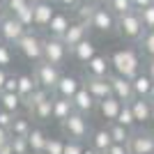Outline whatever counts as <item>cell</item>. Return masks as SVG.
Returning a JSON list of instances; mask_svg holds the SVG:
<instances>
[{
	"mask_svg": "<svg viewBox=\"0 0 154 154\" xmlns=\"http://www.w3.org/2000/svg\"><path fill=\"white\" fill-rule=\"evenodd\" d=\"M131 2H134V9H136V12H140V9L149 7V5L154 2V0H131Z\"/></svg>",
	"mask_w": 154,
	"mask_h": 154,
	"instance_id": "45",
	"label": "cell"
},
{
	"mask_svg": "<svg viewBox=\"0 0 154 154\" xmlns=\"http://www.w3.org/2000/svg\"><path fill=\"white\" fill-rule=\"evenodd\" d=\"M0 154H14V149H12V138H9V143L0 145Z\"/></svg>",
	"mask_w": 154,
	"mask_h": 154,
	"instance_id": "49",
	"label": "cell"
},
{
	"mask_svg": "<svg viewBox=\"0 0 154 154\" xmlns=\"http://www.w3.org/2000/svg\"><path fill=\"white\" fill-rule=\"evenodd\" d=\"M14 122V113H9V110H5V108H0V127H5V129H9V124Z\"/></svg>",
	"mask_w": 154,
	"mask_h": 154,
	"instance_id": "41",
	"label": "cell"
},
{
	"mask_svg": "<svg viewBox=\"0 0 154 154\" xmlns=\"http://www.w3.org/2000/svg\"><path fill=\"white\" fill-rule=\"evenodd\" d=\"M16 78H19V94H21V99H26L28 94H30L35 88H39V83H37V78H35V74H28V71H23V74H16Z\"/></svg>",
	"mask_w": 154,
	"mask_h": 154,
	"instance_id": "28",
	"label": "cell"
},
{
	"mask_svg": "<svg viewBox=\"0 0 154 154\" xmlns=\"http://www.w3.org/2000/svg\"><path fill=\"white\" fill-rule=\"evenodd\" d=\"M106 7H108L115 16H122V14L134 9V2H131V0H106Z\"/></svg>",
	"mask_w": 154,
	"mask_h": 154,
	"instance_id": "33",
	"label": "cell"
},
{
	"mask_svg": "<svg viewBox=\"0 0 154 154\" xmlns=\"http://www.w3.org/2000/svg\"><path fill=\"white\" fill-rule=\"evenodd\" d=\"M145 74L154 81V58H147V62H145Z\"/></svg>",
	"mask_w": 154,
	"mask_h": 154,
	"instance_id": "46",
	"label": "cell"
},
{
	"mask_svg": "<svg viewBox=\"0 0 154 154\" xmlns=\"http://www.w3.org/2000/svg\"><path fill=\"white\" fill-rule=\"evenodd\" d=\"M131 103V110H134V117H136V124H145V122H152V101L149 99H143V97H136Z\"/></svg>",
	"mask_w": 154,
	"mask_h": 154,
	"instance_id": "19",
	"label": "cell"
},
{
	"mask_svg": "<svg viewBox=\"0 0 154 154\" xmlns=\"http://www.w3.org/2000/svg\"><path fill=\"white\" fill-rule=\"evenodd\" d=\"M97 7H99V2H92V0H83V2L76 7V19L90 26V21H92V16H94Z\"/></svg>",
	"mask_w": 154,
	"mask_h": 154,
	"instance_id": "30",
	"label": "cell"
},
{
	"mask_svg": "<svg viewBox=\"0 0 154 154\" xmlns=\"http://www.w3.org/2000/svg\"><path fill=\"white\" fill-rule=\"evenodd\" d=\"M83 140H64V152L62 154H83Z\"/></svg>",
	"mask_w": 154,
	"mask_h": 154,
	"instance_id": "40",
	"label": "cell"
},
{
	"mask_svg": "<svg viewBox=\"0 0 154 154\" xmlns=\"http://www.w3.org/2000/svg\"><path fill=\"white\" fill-rule=\"evenodd\" d=\"M85 88L92 92L97 101H101L106 97H113V88H110L108 76H88L85 78Z\"/></svg>",
	"mask_w": 154,
	"mask_h": 154,
	"instance_id": "11",
	"label": "cell"
},
{
	"mask_svg": "<svg viewBox=\"0 0 154 154\" xmlns=\"http://www.w3.org/2000/svg\"><path fill=\"white\" fill-rule=\"evenodd\" d=\"M7 14V7H5V0H0V19Z\"/></svg>",
	"mask_w": 154,
	"mask_h": 154,
	"instance_id": "51",
	"label": "cell"
},
{
	"mask_svg": "<svg viewBox=\"0 0 154 154\" xmlns=\"http://www.w3.org/2000/svg\"><path fill=\"white\" fill-rule=\"evenodd\" d=\"M32 2H53V0H32Z\"/></svg>",
	"mask_w": 154,
	"mask_h": 154,
	"instance_id": "53",
	"label": "cell"
},
{
	"mask_svg": "<svg viewBox=\"0 0 154 154\" xmlns=\"http://www.w3.org/2000/svg\"><path fill=\"white\" fill-rule=\"evenodd\" d=\"M74 113V101L71 99H64V97H53V120L62 124L67 117Z\"/></svg>",
	"mask_w": 154,
	"mask_h": 154,
	"instance_id": "21",
	"label": "cell"
},
{
	"mask_svg": "<svg viewBox=\"0 0 154 154\" xmlns=\"http://www.w3.org/2000/svg\"><path fill=\"white\" fill-rule=\"evenodd\" d=\"M32 5V0H5V7H7V12L9 14H21L23 9H28V7Z\"/></svg>",
	"mask_w": 154,
	"mask_h": 154,
	"instance_id": "36",
	"label": "cell"
},
{
	"mask_svg": "<svg viewBox=\"0 0 154 154\" xmlns=\"http://www.w3.org/2000/svg\"><path fill=\"white\" fill-rule=\"evenodd\" d=\"M106 129H108V134H110V138H113V143L129 145V138H131V129H127L124 124H120V122H108V124H106Z\"/></svg>",
	"mask_w": 154,
	"mask_h": 154,
	"instance_id": "26",
	"label": "cell"
},
{
	"mask_svg": "<svg viewBox=\"0 0 154 154\" xmlns=\"http://www.w3.org/2000/svg\"><path fill=\"white\" fill-rule=\"evenodd\" d=\"M14 48L32 64H37V62L44 60V37H39L35 30H26V35L16 42Z\"/></svg>",
	"mask_w": 154,
	"mask_h": 154,
	"instance_id": "2",
	"label": "cell"
},
{
	"mask_svg": "<svg viewBox=\"0 0 154 154\" xmlns=\"http://www.w3.org/2000/svg\"><path fill=\"white\" fill-rule=\"evenodd\" d=\"M46 131L42 127H32L30 134H28V145H30V152L44 154V145H46Z\"/></svg>",
	"mask_w": 154,
	"mask_h": 154,
	"instance_id": "25",
	"label": "cell"
},
{
	"mask_svg": "<svg viewBox=\"0 0 154 154\" xmlns=\"http://www.w3.org/2000/svg\"><path fill=\"white\" fill-rule=\"evenodd\" d=\"M69 55L76 60V62L88 64V62L97 55V44L88 37V39H83V42H78L76 46H71V48H69Z\"/></svg>",
	"mask_w": 154,
	"mask_h": 154,
	"instance_id": "16",
	"label": "cell"
},
{
	"mask_svg": "<svg viewBox=\"0 0 154 154\" xmlns=\"http://www.w3.org/2000/svg\"><path fill=\"white\" fill-rule=\"evenodd\" d=\"M152 124H154V101H152Z\"/></svg>",
	"mask_w": 154,
	"mask_h": 154,
	"instance_id": "54",
	"label": "cell"
},
{
	"mask_svg": "<svg viewBox=\"0 0 154 154\" xmlns=\"http://www.w3.org/2000/svg\"><path fill=\"white\" fill-rule=\"evenodd\" d=\"M30 129L32 124L26 115H14V122L9 124V136H28Z\"/></svg>",
	"mask_w": 154,
	"mask_h": 154,
	"instance_id": "31",
	"label": "cell"
},
{
	"mask_svg": "<svg viewBox=\"0 0 154 154\" xmlns=\"http://www.w3.org/2000/svg\"><path fill=\"white\" fill-rule=\"evenodd\" d=\"M55 2H58L62 9H76V7L81 5L83 0H55Z\"/></svg>",
	"mask_w": 154,
	"mask_h": 154,
	"instance_id": "44",
	"label": "cell"
},
{
	"mask_svg": "<svg viewBox=\"0 0 154 154\" xmlns=\"http://www.w3.org/2000/svg\"><path fill=\"white\" fill-rule=\"evenodd\" d=\"M131 154H154V131L149 129H134L129 138Z\"/></svg>",
	"mask_w": 154,
	"mask_h": 154,
	"instance_id": "9",
	"label": "cell"
},
{
	"mask_svg": "<svg viewBox=\"0 0 154 154\" xmlns=\"http://www.w3.org/2000/svg\"><path fill=\"white\" fill-rule=\"evenodd\" d=\"M120 106H122L120 99H115V97H106V99H101V101L97 103V110H99L101 120H106V124H108V122H115V120H117Z\"/></svg>",
	"mask_w": 154,
	"mask_h": 154,
	"instance_id": "17",
	"label": "cell"
},
{
	"mask_svg": "<svg viewBox=\"0 0 154 154\" xmlns=\"http://www.w3.org/2000/svg\"><path fill=\"white\" fill-rule=\"evenodd\" d=\"M0 108L9 110L14 115H19V110L23 108V99H21L19 92H0Z\"/></svg>",
	"mask_w": 154,
	"mask_h": 154,
	"instance_id": "23",
	"label": "cell"
},
{
	"mask_svg": "<svg viewBox=\"0 0 154 154\" xmlns=\"http://www.w3.org/2000/svg\"><path fill=\"white\" fill-rule=\"evenodd\" d=\"M5 92H16L19 90V78L14 76V74H9L7 76V81H5V88H2Z\"/></svg>",
	"mask_w": 154,
	"mask_h": 154,
	"instance_id": "42",
	"label": "cell"
},
{
	"mask_svg": "<svg viewBox=\"0 0 154 154\" xmlns=\"http://www.w3.org/2000/svg\"><path fill=\"white\" fill-rule=\"evenodd\" d=\"M30 113H32V117H35L37 122H51L53 120V97L44 99V101L39 103V106H35Z\"/></svg>",
	"mask_w": 154,
	"mask_h": 154,
	"instance_id": "27",
	"label": "cell"
},
{
	"mask_svg": "<svg viewBox=\"0 0 154 154\" xmlns=\"http://www.w3.org/2000/svg\"><path fill=\"white\" fill-rule=\"evenodd\" d=\"M71 101H74V110H78V113H83V115H88V117L94 113L97 103H99L94 97H92V92L85 88V83H83V88L74 94V99H71Z\"/></svg>",
	"mask_w": 154,
	"mask_h": 154,
	"instance_id": "13",
	"label": "cell"
},
{
	"mask_svg": "<svg viewBox=\"0 0 154 154\" xmlns=\"http://www.w3.org/2000/svg\"><path fill=\"white\" fill-rule=\"evenodd\" d=\"M81 88H83V83H81L78 76H74V74H62L58 85H55V94L64 97V99H74V94H76Z\"/></svg>",
	"mask_w": 154,
	"mask_h": 154,
	"instance_id": "15",
	"label": "cell"
},
{
	"mask_svg": "<svg viewBox=\"0 0 154 154\" xmlns=\"http://www.w3.org/2000/svg\"><path fill=\"white\" fill-rule=\"evenodd\" d=\"M140 51L145 53V58H154V30H145L143 37L138 39Z\"/></svg>",
	"mask_w": 154,
	"mask_h": 154,
	"instance_id": "34",
	"label": "cell"
},
{
	"mask_svg": "<svg viewBox=\"0 0 154 154\" xmlns=\"http://www.w3.org/2000/svg\"><path fill=\"white\" fill-rule=\"evenodd\" d=\"M143 32H145V26H143V19L136 9L117 16V35L124 42H138L143 37Z\"/></svg>",
	"mask_w": 154,
	"mask_h": 154,
	"instance_id": "3",
	"label": "cell"
},
{
	"mask_svg": "<svg viewBox=\"0 0 154 154\" xmlns=\"http://www.w3.org/2000/svg\"><path fill=\"white\" fill-rule=\"evenodd\" d=\"M85 74H88V76H108L110 74V58L97 53L94 58L85 64Z\"/></svg>",
	"mask_w": 154,
	"mask_h": 154,
	"instance_id": "20",
	"label": "cell"
},
{
	"mask_svg": "<svg viewBox=\"0 0 154 154\" xmlns=\"http://www.w3.org/2000/svg\"><path fill=\"white\" fill-rule=\"evenodd\" d=\"M32 74H35V78H37V83L42 88H46V90H51V92H55V85H58L60 76H62L58 64H51V62H46V60L35 64Z\"/></svg>",
	"mask_w": 154,
	"mask_h": 154,
	"instance_id": "6",
	"label": "cell"
},
{
	"mask_svg": "<svg viewBox=\"0 0 154 154\" xmlns=\"http://www.w3.org/2000/svg\"><path fill=\"white\" fill-rule=\"evenodd\" d=\"M48 97H53V92H51V90H46V88H42V85H39V88H35V90H32L30 94H28L26 99H23V106H26L28 110H32L35 106H39V103L44 101V99H48Z\"/></svg>",
	"mask_w": 154,
	"mask_h": 154,
	"instance_id": "29",
	"label": "cell"
},
{
	"mask_svg": "<svg viewBox=\"0 0 154 154\" xmlns=\"http://www.w3.org/2000/svg\"><path fill=\"white\" fill-rule=\"evenodd\" d=\"M131 85H134V94L136 97H143V99H149V92H152V85L154 81L145 74V71H140L136 78H131Z\"/></svg>",
	"mask_w": 154,
	"mask_h": 154,
	"instance_id": "24",
	"label": "cell"
},
{
	"mask_svg": "<svg viewBox=\"0 0 154 154\" xmlns=\"http://www.w3.org/2000/svg\"><path fill=\"white\" fill-rule=\"evenodd\" d=\"M92 28L88 26V23H83V21H71V26L67 28V32L62 35V42L67 44V48H71V46H76L78 42H83V39H88V35H90Z\"/></svg>",
	"mask_w": 154,
	"mask_h": 154,
	"instance_id": "12",
	"label": "cell"
},
{
	"mask_svg": "<svg viewBox=\"0 0 154 154\" xmlns=\"http://www.w3.org/2000/svg\"><path fill=\"white\" fill-rule=\"evenodd\" d=\"M7 76H9V71L5 69V67H0V92H2V88H5V81Z\"/></svg>",
	"mask_w": 154,
	"mask_h": 154,
	"instance_id": "48",
	"label": "cell"
},
{
	"mask_svg": "<svg viewBox=\"0 0 154 154\" xmlns=\"http://www.w3.org/2000/svg\"><path fill=\"white\" fill-rule=\"evenodd\" d=\"M83 154H99V152H97L92 145H85V147H83Z\"/></svg>",
	"mask_w": 154,
	"mask_h": 154,
	"instance_id": "50",
	"label": "cell"
},
{
	"mask_svg": "<svg viewBox=\"0 0 154 154\" xmlns=\"http://www.w3.org/2000/svg\"><path fill=\"white\" fill-rule=\"evenodd\" d=\"M149 101H154V85H152V92H149Z\"/></svg>",
	"mask_w": 154,
	"mask_h": 154,
	"instance_id": "52",
	"label": "cell"
},
{
	"mask_svg": "<svg viewBox=\"0 0 154 154\" xmlns=\"http://www.w3.org/2000/svg\"><path fill=\"white\" fill-rule=\"evenodd\" d=\"M28 154H37V152H28Z\"/></svg>",
	"mask_w": 154,
	"mask_h": 154,
	"instance_id": "56",
	"label": "cell"
},
{
	"mask_svg": "<svg viewBox=\"0 0 154 154\" xmlns=\"http://www.w3.org/2000/svg\"><path fill=\"white\" fill-rule=\"evenodd\" d=\"M69 26H71V16L67 12L55 9V14H53V19H51V23H48V28H46V32H48L51 37H60L62 39V35L67 32Z\"/></svg>",
	"mask_w": 154,
	"mask_h": 154,
	"instance_id": "18",
	"label": "cell"
},
{
	"mask_svg": "<svg viewBox=\"0 0 154 154\" xmlns=\"http://www.w3.org/2000/svg\"><path fill=\"white\" fill-rule=\"evenodd\" d=\"M90 28L97 30L99 35H115L117 32V16L106 5H99L92 21H90Z\"/></svg>",
	"mask_w": 154,
	"mask_h": 154,
	"instance_id": "7",
	"label": "cell"
},
{
	"mask_svg": "<svg viewBox=\"0 0 154 154\" xmlns=\"http://www.w3.org/2000/svg\"><path fill=\"white\" fill-rule=\"evenodd\" d=\"M99 154H106V152H99Z\"/></svg>",
	"mask_w": 154,
	"mask_h": 154,
	"instance_id": "57",
	"label": "cell"
},
{
	"mask_svg": "<svg viewBox=\"0 0 154 154\" xmlns=\"http://www.w3.org/2000/svg\"><path fill=\"white\" fill-rule=\"evenodd\" d=\"M92 2H106V0H92Z\"/></svg>",
	"mask_w": 154,
	"mask_h": 154,
	"instance_id": "55",
	"label": "cell"
},
{
	"mask_svg": "<svg viewBox=\"0 0 154 154\" xmlns=\"http://www.w3.org/2000/svg\"><path fill=\"white\" fill-rule=\"evenodd\" d=\"M67 58H69V48H67V44H64L60 37H48L44 39V60L51 64H58V67H62L64 62H67Z\"/></svg>",
	"mask_w": 154,
	"mask_h": 154,
	"instance_id": "8",
	"label": "cell"
},
{
	"mask_svg": "<svg viewBox=\"0 0 154 154\" xmlns=\"http://www.w3.org/2000/svg\"><path fill=\"white\" fill-rule=\"evenodd\" d=\"M106 154H131L129 152V145H120V143H113L108 147V152Z\"/></svg>",
	"mask_w": 154,
	"mask_h": 154,
	"instance_id": "43",
	"label": "cell"
},
{
	"mask_svg": "<svg viewBox=\"0 0 154 154\" xmlns=\"http://www.w3.org/2000/svg\"><path fill=\"white\" fill-rule=\"evenodd\" d=\"M64 152V140L62 138H46L44 154H62Z\"/></svg>",
	"mask_w": 154,
	"mask_h": 154,
	"instance_id": "37",
	"label": "cell"
},
{
	"mask_svg": "<svg viewBox=\"0 0 154 154\" xmlns=\"http://www.w3.org/2000/svg\"><path fill=\"white\" fill-rule=\"evenodd\" d=\"M26 30L28 28L9 12L0 19V42H5V44H9V46H16V42L26 35Z\"/></svg>",
	"mask_w": 154,
	"mask_h": 154,
	"instance_id": "5",
	"label": "cell"
},
{
	"mask_svg": "<svg viewBox=\"0 0 154 154\" xmlns=\"http://www.w3.org/2000/svg\"><path fill=\"white\" fill-rule=\"evenodd\" d=\"M12 149H14V154H28L30 152L28 136H12Z\"/></svg>",
	"mask_w": 154,
	"mask_h": 154,
	"instance_id": "38",
	"label": "cell"
},
{
	"mask_svg": "<svg viewBox=\"0 0 154 154\" xmlns=\"http://www.w3.org/2000/svg\"><path fill=\"white\" fill-rule=\"evenodd\" d=\"M12 64H14V51H12V46L5 44V42H0V67L9 69Z\"/></svg>",
	"mask_w": 154,
	"mask_h": 154,
	"instance_id": "35",
	"label": "cell"
},
{
	"mask_svg": "<svg viewBox=\"0 0 154 154\" xmlns=\"http://www.w3.org/2000/svg\"><path fill=\"white\" fill-rule=\"evenodd\" d=\"M9 129H5V127H0V145H5V143H9Z\"/></svg>",
	"mask_w": 154,
	"mask_h": 154,
	"instance_id": "47",
	"label": "cell"
},
{
	"mask_svg": "<svg viewBox=\"0 0 154 154\" xmlns=\"http://www.w3.org/2000/svg\"><path fill=\"white\" fill-rule=\"evenodd\" d=\"M115 122L124 124V127L131 129V131L138 127V124H136V117H134V110H131V103H129V101H124L122 106H120V113H117V120H115Z\"/></svg>",
	"mask_w": 154,
	"mask_h": 154,
	"instance_id": "32",
	"label": "cell"
},
{
	"mask_svg": "<svg viewBox=\"0 0 154 154\" xmlns=\"http://www.w3.org/2000/svg\"><path fill=\"white\" fill-rule=\"evenodd\" d=\"M108 81H110V88H113V97L115 99H120V101H134L136 94H134V85H131V81L124 76H120V74H108Z\"/></svg>",
	"mask_w": 154,
	"mask_h": 154,
	"instance_id": "10",
	"label": "cell"
},
{
	"mask_svg": "<svg viewBox=\"0 0 154 154\" xmlns=\"http://www.w3.org/2000/svg\"><path fill=\"white\" fill-rule=\"evenodd\" d=\"M53 14H55V7L53 2H32V16H35V23L32 26L37 30H46L48 23H51Z\"/></svg>",
	"mask_w": 154,
	"mask_h": 154,
	"instance_id": "14",
	"label": "cell"
},
{
	"mask_svg": "<svg viewBox=\"0 0 154 154\" xmlns=\"http://www.w3.org/2000/svg\"><path fill=\"white\" fill-rule=\"evenodd\" d=\"M110 69L124 78H136L140 74V58L134 48H117L110 55Z\"/></svg>",
	"mask_w": 154,
	"mask_h": 154,
	"instance_id": "1",
	"label": "cell"
},
{
	"mask_svg": "<svg viewBox=\"0 0 154 154\" xmlns=\"http://www.w3.org/2000/svg\"><path fill=\"white\" fill-rule=\"evenodd\" d=\"M90 145L97 149V152H108V147L113 145V138H110L108 129H94L90 134Z\"/></svg>",
	"mask_w": 154,
	"mask_h": 154,
	"instance_id": "22",
	"label": "cell"
},
{
	"mask_svg": "<svg viewBox=\"0 0 154 154\" xmlns=\"http://www.w3.org/2000/svg\"><path fill=\"white\" fill-rule=\"evenodd\" d=\"M140 19H143V26H145V30H154V2L149 7H145V9H140Z\"/></svg>",
	"mask_w": 154,
	"mask_h": 154,
	"instance_id": "39",
	"label": "cell"
},
{
	"mask_svg": "<svg viewBox=\"0 0 154 154\" xmlns=\"http://www.w3.org/2000/svg\"><path fill=\"white\" fill-rule=\"evenodd\" d=\"M62 131L67 138H71V140H88L92 134V127L90 122H88V115H83V113H78V110H74L67 120L62 122Z\"/></svg>",
	"mask_w": 154,
	"mask_h": 154,
	"instance_id": "4",
	"label": "cell"
}]
</instances>
